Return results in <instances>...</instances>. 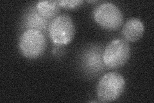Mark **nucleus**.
Returning a JSON list of instances; mask_svg holds the SVG:
<instances>
[{
	"mask_svg": "<svg viewBox=\"0 0 154 103\" xmlns=\"http://www.w3.org/2000/svg\"><path fill=\"white\" fill-rule=\"evenodd\" d=\"M126 86L124 77L118 72H109L100 78L96 95L102 102H114L122 95Z\"/></svg>",
	"mask_w": 154,
	"mask_h": 103,
	"instance_id": "obj_1",
	"label": "nucleus"
},
{
	"mask_svg": "<svg viewBox=\"0 0 154 103\" xmlns=\"http://www.w3.org/2000/svg\"><path fill=\"white\" fill-rule=\"evenodd\" d=\"M75 25L72 18L66 14L57 16L49 23L48 34L57 45L63 46L72 42L75 36Z\"/></svg>",
	"mask_w": 154,
	"mask_h": 103,
	"instance_id": "obj_2",
	"label": "nucleus"
},
{
	"mask_svg": "<svg viewBox=\"0 0 154 103\" xmlns=\"http://www.w3.org/2000/svg\"><path fill=\"white\" fill-rule=\"evenodd\" d=\"M18 47L21 54L30 60H35L45 53L47 41L42 32L26 30L19 39Z\"/></svg>",
	"mask_w": 154,
	"mask_h": 103,
	"instance_id": "obj_3",
	"label": "nucleus"
},
{
	"mask_svg": "<svg viewBox=\"0 0 154 103\" xmlns=\"http://www.w3.org/2000/svg\"><path fill=\"white\" fill-rule=\"evenodd\" d=\"M131 47L123 39L110 41L103 52V61L105 67L109 69H118L124 66L131 57Z\"/></svg>",
	"mask_w": 154,
	"mask_h": 103,
	"instance_id": "obj_4",
	"label": "nucleus"
},
{
	"mask_svg": "<svg viewBox=\"0 0 154 103\" xmlns=\"http://www.w3.org/2000/svg\"><path fill=\"white\" fill-rule=\"evenodd\" d=\"M93 18L99 26L107 31L117 30L123 23V14L115 4L105 2L96 7Z\"/></svg>",
	"mask_w": 154,
	"mask_h": 103,
	"instance_id": "obj_5",
	"label": "nucleus"
},
{
	"mask_svg": "<svg viewBox=\"0 0 154 103\" xmlns=\"http://www.w3.org/2000/svg\"><path fill=\"white\" fill-rule=\"evenodd\" d=\"M102 49L99 47H92L87 49L82 56V65L87 73L91 75L101 73L105 69Z\"/></svg>",
	"mask_w": 154,
	"mask_h": 103,
	"instance_id": "obj_6",
	"label": "nucleus"
},
{
	"mask_svg": "<svg viewBox=\"0 0 154 103\" xmlns=\"http://www.w3.org/2000/svg\"><path fill=\"white\" fill-rule=\"evenodd\" d=\"M144 32L143 21L138 18H132L124 24L122 34L125 40L130 42H136L140 40Z\"/></svg>",
	"mask_w": 154,
	"mask_h": 103,
	"instance_id": "obj_7",
	"label": "nucleus"
},
{
	"mask_svg": "<svg viewBox=\"0 0 154 103\" xmlns=\"http://www.w3.org/2000/svg\"><path fill=\"white\" fill-rule=\"evenodd\" d=\"M48 19L38 12L36 7H32L26 13L23 19V26L26 30H37L44 32L48 27Z\"/></svg>",
	"mask_w": 154,
	"mask_h": 103,
	"instance_id": "obj_8",
	"label": "nucleus"
},
{
	"mask_svg": "<svg viewBox=\"0 0 154 103\" xmlns=\"http://www.w3.org/2000/svg\"><path fill=\"white\" fill-rule=\"evenodd\" d=\"M35 7L43 18L51 20L57 16L61 8L59 1H40L37 3Z\"/></svg>",
	"mask_w": 154,
	"mask_h": 103,
	"instance_id": "obj_9",
	"label": "nucleus"
},
{
	"mask_svg": "<svg viewBox=\"0 0 154 103\" xmlns=\"http://www.w3.org/2000/svg\"><path fill=\"white\" fill-rule=\"evenodd\" d=\"M84 1H81V0H60L59 1V3L60 7L64 8L66 9L74 10L79 8V7L82 6Z\"/></svg>",
	"mask_w": 154,
	"mask_h": 103,
	"instance_id": "obj_10",
	"label": "nucleus"
},
{
	"mask_svg": "<svg viewBox=\"0 0 154 103\" xmlns=\"http://www.w3.org/2000/svg\"><path fill=\"white\" fill-rule=\"evenodd\" d=\"M88 3H96V2H98V1H89V2H88Z\"/></svg>",
	"mask_w": 154,
	"mask_h": 103,
	"instance_id": "obj_11",
	"label": "nucleus"
}]
</instances>
